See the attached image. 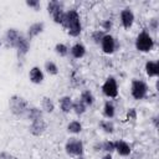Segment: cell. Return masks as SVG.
I'll use <instances>...</instances> for the list:
<instances>
[{
  "instance_id": "obj_15",
  "label": "cell",
  "mask_w": 159,
  "mask_h": 159,
  "mask_svg": "<svg viewBox=\"0 0 159 159\" xmlns=\"http://www.w3.org/2000/svg\"><path fill=\"white\" fill-rule=\"evenodd\" d=\"M114 150L118 153V155L120 157H129L132 153V147L129 145V143H127L123 139H117L114 140Z\"/></svg>"
},
{
  "instance_id": "obj_21",
  "label": "cell",
  "mask_w": 159,
  "mask_h": 159,
  "mask_svg": "<svg viewBox=\"0 0 159 159\" xmlns=\"http://www.w3.org/2000/svg\"><path fill=\"white\" fill-rule=\"evenodd\" d=\"M40 108H41V111L43 113H47V114L52 113L55 111V102H53V99L51 97H47V96L42 97L41 98V106H40Z\"/></svg>"
},
{
  "instance_id": "obj_38",
  "label": "cell",
  "mask_w": 159,
  "mask_h": 159,
  "mask_svg": "<svg viewBox=\"0 0 159 159\" xmlns=\"http://www.w3.org/2000/svg\"><path fill=\"white\" fill-rule=\"evenodd\" d=\"M1 43H2V42H1V40H0V47H1Z\"/></svg>"
},
{
  "instance_id": "obj_27",
  "label": "cell",
  "mask_w": 159,
  "mask_h": 159,
  "mask_svg": "<svg viewBox=\"0 0 159 159\" xmlns=\"http://www.w3.org/2000/svg\"><path fill=\"white\" fill-rule=\"evenodd\" d=\"M82 129H83V127H82V123L80 122V120H77V119H75V120H71L68 124H67V132L70 133V134H80L81 132H82Z\"/></svg>"
},
{
  "instance_id": "obj_22",
  "label": "cell",
  "mask_w": 159,
  "mask_h": 159,
  "mask_svg": "<svg viewBox=\"0 0 159 159\" xmlns=\"http://www.w3.org/2000/svg\"><path fill=\"white\" fill-rule=\"evenodd\" d=\"M39 118H43V112L41 111L40 107H35V106H30L26 116H25V119L32 122L35 119H39Z\"/></svg>"
},
{
  "instance_id": "obj_7",
  "label": "cell",
  "mask_w": 159,
  "mask_h": 159,
  "mask_svg": "<svg viewBox=\"0 0 159 159\" xmlns=\"http://www.w3.org/2000/svg\"><path fill=\"white\" fill-rule=\"evenodd\" d=\"M118 83L117 80L113 76H109L106 78V81L102 84V93L107 98H117L118 97Z\"/></svg>"
},
{
  "instance_id": "obj_16",
  "label": "cell",
  "mask_w": 159,
  "mask_h": 159,
  "mask_svg": "<svg viewBox=\"0 0 159 159\" xmlns=\"http://www.w3.org/2000/svg\"><path fill=\"white\" fill-rule=\"evenodd\" d=\"M86 52H87V48H86V46L82 42H76L70 48V55L73 58H76V60H80V58L84 57L86 56Z\"/></svg>"
},
{
  "instance_id": "obj_23",
  "label": "cell",
  "mask_w": 159,
  "mask_h": 159,
  "mask_svg": "<svg viewBox=\"0 0 159 159\" xmlns=\"http://www.w3.org/2000/svg\"><path fill=\"white\" fill-rule=\"evenodd\" d=\"M87 108H88V107H87L80 98L73 99V103H72V112H73L76 116H78V117L83 116V114L87 112Z\"/></svg>"
},
{
  "instance_id": "obj_1",
  "label": "cell",
  "mask_w": 159,
  "mask_h": 159,
  "mask_svg": "<svg viewBox=\"0 0 159 159\" xmlns=\"http://www.w3.org/2000/svg\"><path fill=\"white\" fill-rule=\"evenodd\" d=\"M61 26L67 31L71 37H78L82 32V24L78 11L76 9L66 10Z\"/></svg>"
},
{
  "instance_id": "obj_3",
  "label": "cell",
  "mask_w": 159,
  "mask_h": 159,
  "mask_svg": "<svg viewBox=\"0 0 159 159\" xmlns=\"http://www.w3.org/2000/svg\"><path fill=\"white\" fill-rule=\"evenodd\" d=\"M134 46H135V48H137L139 52L147 53V52H150V51L154 48L155 42H154L153 36H152L148 31H142V32H139L138 36L135 37Z\"/></svg>"
},
{
  "instance_id": "obj_13",
  "label": "cell",
  "mask_w": 159,
  "mask_h": 159,
  "mask_svg": "<svg viewBox=\"0 0 159 159\" xmlns=\"http://www.w3.org/2000/svg\"><path fill=\"white\" fill-rule=\"evenodd\" d=\"M29 80L34 84H41L45 80V72L40 66H32L29 71Z\"/></svg>"
},
{
  "instance_id": "obj_29",
  "label": "cell",
  "mask_w": 159,
  "mask_h": 159,
  "mask_svg": "<svg viewBox=\"0 0 159 159\" xmlns=\"http://www.w3.org/2000/svg\"><path fill=\"white\" fill-rule=\"evenodd\" d=\"M104 35H106V32L104 31H102V30H93L92 32H91V40H92V42L93 43H96V45H99L101 43V41H102V39L104 37Z\"/></svg>"
},
{
  "instance_id": "obj_6",
  "label": "cell",
  "mask_w": 159,
  "mask_h": 159,
  "mask_svg": "<svg viewBox=\"0 0 159 159\" xmlns=\"http://www.w3.org/2000/svg\"><path fill=\"white\" fill-rule=\"evenodd\" d=\"M65 152L68 157L76 158V157H81L84 153V145L83 142L76 137L70 138L66 143H65Z\"/></svg>"
},
{
  "instance_id": "obj_30",
  "label": "cell",
  "mask_w": 159,
  "mask_h": 159,
  "mask_svg": "<svg viewBox=\"0 0 159 159\" xmlns=\"http://www.w3.org/2000/svg\"><path fill=\"white\" fill-rule=\"evenodd\" d=\"M125 119L129 124H134L138 119V113H137V109L135 108H129L125 113Z\"/></svg>"
},
{
  "instance_id": "obj_2",
  "label": "cell",
  "mask_w": 159,
  "mask_h": 159,
  "mask_svg": "<svg viewBox=\"0 0 159 159\" xmlns=\"http://www.w3.org/2000/svg\"><path fill=\"white\" fill-rule=\"evenodd\" d=\"M7 106H9L10 112L17 118H25V116L30 108V103L27 102V99L20 94H12L9 98Z\"/></svg>"
},
{
  "instance_id": "obj_12",
  "label": "cell",
  "mask_w": 159,
  "mask_h": 159,
  "mask_svg": "<svg viewBox=\"0 0 159 159\" xmlns=\"http://www.w3.org/2000/svg\"><path fill=\"white\" fill-rule=\"evenodd\" d=\"M119 20H120V24H122L123 29L129 30L133 26L134 20H135V16H134V12L132 11V9L124 7L119 14Z\"/></svg>"
},
{
  "instance_id": "obj_18",
  "label": "cell",
  "mask_w": 159,
  "mask_h": 159,
  "mask_svg": "<svg viewBox=\"0 0 159 159\" xmlns=\"http://www.w3.org/2000/svg\"><path fill=\"white\" fill-rule=\"evenodd\" d=\"M145 75L150 78L159 76V62L158 61H147L144 65Z\"/></svg>"
},
{
  "instance_id": "obj_32",
  "label": "cell",
  "mask_w": 159,
  "mask_h": 159,
  "mask_svg": "<svg viewBox=\"0 0 159 159\" xmlns=\"http://www.w3.org/2000/svg\"><path fill=\"white\" fill-rule=\"evenodd\" d=\"M112 26H113V22H112V20H103L102 21V24H101V30L102 31H104L106 34H108L107 31H109L111 29H112Z\"/></svg>"
},
{
  "instance_id": "obj_8",
  "label": "cell",
  "mask_w": 159,
  "mask_h": 159,
  "mask_svg": "<svg viewBox=\"0 0 159 159\" xmlns=\"http://www.w3.org/2000/svg\"><path fill=\"white\" fill-rule=\"evenodd\" d=\"M21 34H22V32H20L17 29L10 27V29H7V30L5 31L1 42H2V43L5 45V47H7V48H15V46H16V43H17V40H19V37H20Z\"/></svg>"
},
{
  "instance_id": "obj_28",
  "label": "cell",
  "mask_w": 159,
  "mask_h": 159,
  "mask_svg": "<svg viewBox=\"0 0 159 159\" xmlns=\"http://www.w3.org/2000/svg\"><path fill=\"white\" fill-rule=\"evenodd\" d=\"M53 50H55V53L57 56H60V57H66L70 53V47L66 43H63V42H57L55 45Z\"/></svg>"
},
{
  "instance_id": "obj_37",
  "label": "cell",
  "mask_w": 159,
  "mask_h": 159,
  "mask_svg": "<svg viewBox=\"0 0 159 159\" xmlns=\"http://www.w3.org/2000/svg\"><path fill=\"white\" fill-rule=\"evenodd\" d=\"M75 159H86V158H84V157H83V155H81V157H76V158H75Z\"/></svg>"
},
{
  "instance_id": "obj_14",
  "label": "cell",
  "mask_w": 159,
  "mask_h": 159,
  "mask_svg": "<svg viewBox=\"0 0 159 159\" xmlns=\"http://www.w3.org/2000/svg\"><path fill=\"white\" fill-rule=\"evenodd\" d=\"M45 30V22L43 21H36L34 24H31L29 27H27V31H26V37L31 41L32 39L37 37L39 35H41Z\"/></svg>"
},
{
  "instance_id": "obj_35",
  "label": "cell",
  "mask_w": 159,
  "mask_h": 159,
  "mask_svg": "<svg viewBox=\"0 0 159 159\" xmlns=\"http://www.w3.org/2000/svg\"><path fill=\"white\" fill-rule=\"evenodd\" d=\"M152 123L154 124V127H155V128L158 127V116H154V117H152Z\"/></svg>"
},
{
  "instance_id": "obj_25",
  "label": "cell",
  "mask_w": 159,
  "mask_h": 159,
  "mask_svg": "<svg viewBox=\"0 0 159 159\" xmlns=\"http://www.w3.org/2000/svg\"><path fill=\"white\" fill-rule=\"evenodd\" d=\"M43 72H46L50 76H57L58 72H60V68L56 65V62H53L51 60H47L43 63Z\"/></svg>"
},
{
  "instance_id": "obj_17",
  "label": "cell",
  "mask_w": 159,
  "mask_h": 159,
  "mask_svg": "<svg viewBox=\"0 0 159 159\" xmlns=\"http://www.w3.org/2000/svg\"><path fill=\"white\" fill-rule=\"evenodd\" d=\"M94 152H104L108 154H112L114 150V142L113 140H104V142H97L93 145Z\"/></svg>"
},
{
  "instance_id": "obj_19",
  "label": "cell",
  "mask_w": 159,
  "mask_h": 159,
  "mask_svg": "<svg viewBox=\"0 0 159 159\" xmlns=\"http://www.w3.org/2000/svg\"><path fill=\"white\" fill-rule=\"evenodd\" d=\"M72 103H73V99H72V97H70V96H62V97H60V99H58L60 109H61V112L65 113V114H68L70 112H72Z\"/></svg>"
},
{
  "instance_id": "obj_36",
  "label": "cell",
  "mask_w": 159,
  "mask_h": 159,
  "mask_svg": "<svg viewBox=\"0 0 159 159\" xmlns=\"http://www.w3.org/2000/svg\"><path fill=\"white\" fill-rule=\"evenodd\" d=\"M101 159H113V157H112V154H108V153H106Z\"/></svg>"
},
{
  "instance_id": "obj_4",
  "label": "cell",
  "mask_w": 159,
  "mask_h": 159,
  "mask_svg": "<svg viewBox=\"0 0 159 159\" xmlns=\"http://www.w3.org/2000/svg\"><path fill=\"white\" fill-rule=\"evenodd\" d=\"M47 12L52 17V21L55 24L62 25L63 16H65V4L60 0H51L47 2Z\"/></svg>"
},
{
  "instance_id": "obj_26",
  "label": "cell",
  "mask_w": 159,
  "mask_h": 159,
  "mask_svg": "<svg viewBox=\"0 0 159 159\" xmlns=\"http://www.w3.org/2000/svg\"><path fill=\"white\" fill-rule=\"evenodd\" d=\"M98 127H99L104 133H107V134H112V133L114 132V129H116L114 123H113L112 119H102V120H99Z\"/></svg>"
},
{
  "instance_id": "obj_9",
  "label": "cell",
  "mask_w": 159,
  "mask_h": 159,
  "mask_svg": "<svg viewBox=\"0 0 159 159\" xmlns=\"http://www.w3.org/2000/svg\"><path fill=\"white\" fill-rule=\"evenodd\" d=\"M99 46H101V50H102L103 53H106V55H112V53L117 50L118 43H117V40L114 39V36H112L111 34H106L104 37L102 39Z\"/></svg>"
},
{
  "instance_id": "obj_11",
  "label": "cell",
  "mask_w": 159,
  "mask_h": 159,
  "mask_svg": "<svg viewBox=\"0 0 159 159\" xmlns=\"http://www.w3.org/2000/svg\"><path fill=\"white\" fill-rule=\"evenodd\" d=\"M46 129H47V122L45 120V118H39V119L30 122L29 132L34 137H41L46 132Z\"/></svg>"
},
{
  "instance_id": "obj_33",
  "label": "cell",
  "mask_w": 159,
  "mask_h": 159,
  "mask_svg": "<svg viewBox=\"0 0 159 159\" xmlns=\"http://www.w3.org/2000/svg\"><path fill=\"white\" fill-rule=\"evenodd\" d=\"M158 26H159L158 19H157V17H152V19L149 20V30L153 31V32H155V31L158 30Z\"/></svg>"
},
{
  "instance_id": "obj_20",
  "label": "cell",
  "mask_w": 159,
  "mask_h": 159,
  "mask_svg": "<svg viewBox=\"0 0 159 159\" xmlns=\"http://www.w3.org/2000/svg\"><path fill=\"white\" fill-rule=\"evenodd\" d=\"M102 114L106 119H112L116 117V106L113 103V101L108 99L104 102L103 104V109H102Z\"/></svg>"
},
{
  "instance_id": "obj_5",
  "label": "cell",
  "mask_w": 159,
  "mask_h": 159,
  "mask_svg": "<svg viewBox=\"0 0 159 159\" xmlns=\"http://www.w3.org/2000/svg\"><path fill=\"white\" fill-rule=\"evenodd\" d=\"M149 87L143 80L134 78L130 82V96L135 101H142L148 96Z\"/></svg>"
},
{
  "instance_id": "obj_10",
  "label": "cell",
  "mask_w": 159,
  "mask_h": 159,
  "mask_svg": "<svg viewBox=\"0 0 159 159\" xmlns=\"http://www.w3.org/2000/svg\"><path fill=\"white\" fill-rule=\"evenodd\" d=\"M30 47H31V41L26 37L25 34H21L19 40H17V43L15 46V50H16V55L19 58H24L29 51H30Z\"/></svg>"
},
{
  "instance_id": "obj_31",
  "label": "cell",
  "mask_w": 159,
  "mask_h": 159,
  "mask_svg": "<svg viewBox=\"0 0 159 159\" xmlns=\"http://www.w3.org/2000/svg\"><path fill=\"white\" fill-rule=\"evenodd\" d=\"M25 4H26V6L29 9L34 10V11H39L41 9V2L39 0H26Z\"/></svg>"
},
{
  "instance_id": "obj_34",
  "label": "cell",
  "mask_w": 159,
  "mask_h": 159,
  "mask_svg": "<svg viewBox=\"0 0 159 159\" xmlns=\"http://www.w3.org/2000/svg\"><path fill=\"white\" fill-rule=\"evenodd\" d=\"M0 159H17V158L9 152H0Z\"/></svg>"
},
{
  "instance_id": "obj_24",
  "label": "cell",
  "mask_w": 159,
  "mask_h": 159,
  "mask_svg": "<svg viewBox=\"0 0 159 159\" xmlns=\"http://www.w3.org/2000/svg\"><path fill=\"white\" fill-rule=\"evenodd\" d=\"M80 99H81L87 107H92V106L94 104V102H96V97H94V94H93L89 89L82 91L81 94H80Z\"/></svg>"
}]
</instances>
